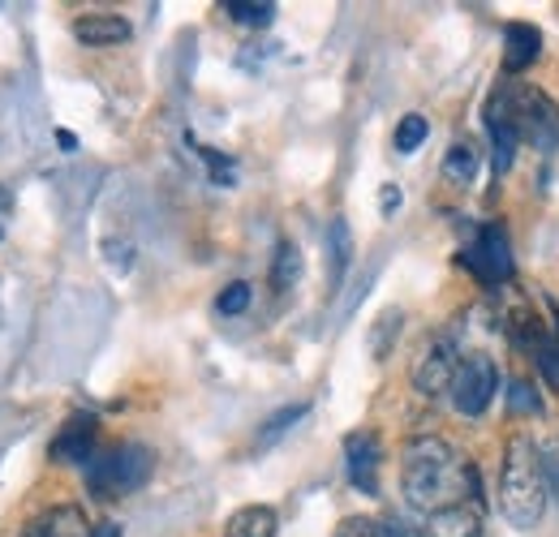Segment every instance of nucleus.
Segmentation results:
<instances>
[{
    "mask_svg": "<svg viewBox=\"0 0 559 537\" xmlns=\"http://www.w3.org/2000/svg\"><path fill=\"white\" fill-rule=\"evenodd\" d=\"M401 490L409 508L426 516L456 508V503H478V469L439 434L409 439L401 452Z\"/></svg>",
    "mask_w": 559,
    "mask_h": 537,
    "instance_id": "f257e3e1",
    "label": "nucleus"
},
{
    "mask_svg": "<svg viewBox=\"0 0 559 537\" xmlns=\"http://www.w3.org/2000/svg\"><path fill=\"white\" fill-rule=\"evenodd\" d=\"M547 477H543V456L534 448L530 434H512L503 448V465H499V512L508 525L516 529H534L547 512Z\"/></svg>",
    "mask_w": 559,
    "mask_h": 537,
    "instance_id": "f03ea898",
    "label": "nucleus"
},
{
    "mask_svg": "<svg viewBox=\"0 0 559 537\" xmlns=\"http://www.w3.org/2000/svg\"><path fill=\"white\" fill-rule=\"evenodd\" d=\"M487 121H503L512 126L521 142L538 146V151H556L559 142V108L551 95H543L538 86H525L516 77H503L495 86L487 104Z\"/></svg>",
    "mask_w": 559,
    "mask_h": 537,
    "instance_id": "7ed1b4c3",
    "label": "nucleus"
},
{
    "mask_svg": "<svg viewBox=\"0 0 559 537\" xmlns=\"http://www.w3.org/2000/svg\"><path fill=\"white\" fill-rule=\"evenodd\" d=\"M155 456L142 443H121V448H104L86 461V486L95 499H121L134 494L151 481Z\"/></svg>",
    "mask_w": 559,
    "mask_h": 537,
    "instance_id": "20e7f679",
    "label": "nucleus"
},
{
    "mask_svg": "<svg viewBox=\"0 0 559 537\" xmlns=\"http://www.w3.org/2000/svg\"><path fill=\"white\" fill-rule=\"evenodd\" d=\"M495 387H499V370L490 361V353L483 348H469L461 357V370H456V383H452V404L461 417H483L495 401Z\"/></svg>",
    "mask_w": 559,
    "mask_h": 537,
    "instance_id": "39448f33",
    "label": "nucleus"
},
{
    "mask_svg": "<svg viewBox=\"0 0 559 537\" xmlns=\"http://www.w3.org/2000/svg\"><path fill=\"white\" fill-rule=\"evenodd\" d=\"M461 263L474 271V279L478 284H487V288H503L508 279H512V246H508V232L499 228V224H483L478 228V237H474V246L461 254Z\"/></svg>",
    "mask_w": 559,
    "mask_h": 537,
    "instance_id": "423d86ee",
    "label": "nucleus"
},
{
    "mask_svg": "<svg viewBox=\"0 0 559 537\" xmlns=\"http://www.w3.org/2000/svg\"><path fill=\"white\" fill-rule=\"evenodd\" d=\"M461 348H456V339L452 336H435L421 344L418 361H414V387H418L421 396H448L452 392V383H456V370H461Z\"/></svg>",
    "mask_w": 559,
    "mask_h": 537,
    "instance_id": "0eeeda50",
    "label": "nucleus"
},
{
    "mask_svg": "<svg viewBox=\"0 0 559 537\" xmlns=\"http://www.w3.org/2000/svg\"><path fill=\"white\" fill-rule=\"evenodd\" d=\"M345 461H349V481L361 494H379V465H383V443L374 430H353L345 439Z\"/></svg>",
    "mask_w": 559,
    "mask_h": 537,
    "instance_id": "6e6552de",
    "label": "nucleus"
},
{
    "mask_svg": "<svg viewBox=\"0 0 559 537\" xmlns=\"http://www.w3.org/2000/svg\"><path fill=\"white\" fill-rule=\"evenodd\" d=\"M95 439H99L95 413H73L70 421L57 430V439H52V461H61V465H86L95 456Z\"/></svg>",
    "mask_w": 559,
    "mask_h": 537,
    "instance_id": "1a4fd4ad",
    "label": "nucleus"
},
{
    "mask_svg": "<svg viewBox=\"0 0 559 537\" xmlns=\"http://www.w3.org/2000/svg\"><path fill=\"white\" fill-rule=\"evenodd\" d=\"M134 26L121 17V13H82L73 22V39L82 48H117V44H130Z\"/></svg>",
    "mask_w": 559,
    "mask_h": 537,
    "instance_id": "9d476101",
    "label": "nucleus"
},
{
    "mask_svg": "<svg viewBox=\"0 0 559 537\" xmlns=\"http://www.w3.org/2000/svg\"><path fill=\"white\" fill-rule=\"evenodd\" d=\"M538 57H543V35H538V26H530V22H508V26H503V69H508V73H525Z\"/></svg>",
    "mask_w": 559,
    "mask_h": 537,
    "instance_id": "9b49d317",
    "label": "nucleus"
},
{
    "mask_svg": "<svg viewBox=\"0 0 559 537\" xmlns=\"http://www.w3.org/2000/svg\"><path fill=\"white\" fill-rule=\"evenodd\" d=\"M22 537H91V525H86L82 508L61 503V508L39 512V516L26 525V534H22Z\"/></svg>",
    "mask_w": 559,
    "mask_h": 537,
    "instance_id": "f8f14e48",
    "label": "nucleus"
},
{
    "mask_svg": "<svg viewBox=\"0 0 559 537\" xmlns=\"http://www.w3.org/2000/svg\"><path fill=\"white\" fill-rule=\"evenodd\" d=\"M426 537H483V512L478 503H456V508H443L426 521Z\"/></svg>",
    "mask_w": 559,
    "mask_h": 537,
    "instance_id": "ddd939ff",
    "label": "nucleus"
},
{
    "mask_svg": "<svg viewBox=\"0 0 559 537\" xmlns=\"http://www.w3.org/2000/svg\"><path fill=\"white\" fill-rule=\"evenodd\" d=\"M280 529V516L276 508L267 503H250V508H237L224 525V537H276Z\"/></svg>",
    "mask_w": 559,
    "mask_h": 537,
    "instance_id": "4468645a",
    "label": "nucleus"
},
{
    "mask_svg": "<svg viewBox=\"0 0 559 537\" xmlns=\"http://www.w3.org/2000/svg\"><path fill=\"white\" fill-rule=\"evenodd\" d=\"M478 164H483V146H478V142H469V138L452 142V151L443 155V177H448V186L465 190V186L478 177Z\"/></svg>",
    "mask_w": 559,
    "mask_h": 537,
    "instance_id": "2eb2a0df",
    "label": "nucleus"
},
{
    "mask_svg": "<svg viewBox=\"0 0 559 537\" xmlns=\"http://www.w3.org/2000/svg\"><path fill=\"white\" fill-rule=\"evenodd\" d=\"M349 263H353V228L345 215H336L328 224V275H332V288H341Z\"/></svg>",
    "mask_w": 559,
    "mask_h": 537,
    "instance_id": "dca6fc26",
    "label": "nucleus"
},
{
    "mask_svg": "<svg viewBox=\"0 0 559 537\" xmlns=\"http://www.w3.org/2000/svg\"><path fill=\"white\" fill-rule=\"evenodd\" d=\"M487 130H490V168H495V181H503L508 168H512V159H516L521 134L512 126H503V121H487Z\"/></svg>",
    "mask_w": 559,
    "mask_h": 537,
    "instance_id": "f3484780",
    "label": "nucleus"
},
{
    "mask_svg": "<svg viewBox=\"0 0 559 537\" xmlns=\"http://www.w3.org/2000/svg\"><path fill=\"white\" fill-rule=\"evenodd\" d=\"M306 413H310V404H288V408H280V413H272V417H267V426L259 430L254 448H259V452L276 448L280 439H284V434H288V430H293V426H297V421H301Z\"/></svg>",
    "mask_w": 559,
    "mask_h": 537,
    "instance_id": "a211bd4d",
    "label": "nucleus"
},
{
    "mask_svg": "<svg viewBox=\"0 0 559 537\" xmlns=\"http://www.w3.org/2000/svg\"><path fill=\"white\" fill-rule=\"evenodd\" d=\"M297 279H301V250L293 241H280L276 263H272V288L288 293V288H297Z\"/></svg>",
    "mask_w": 559,
    "mask_h": 537,
    "instance_id": "6ab92c4d",
    "label": "nucleus"
},
{
    "mask_svg": "<svg viewBox=\"0 0 559 537\" xmlns=\"http://www.w3.org/2000/svg\"><path fill=\"white\" fill-rule=\"evenodd\" d=\"M224 13L241 26H272L276 4L272 0H224Z\"/></svg>",
    "mask_w": 559,
    "mask_h": 537,
    "instance_id": "aec40b11",
    "label": "nucleus"
},
{
    "mask_svg": "<svg viewBox=\"0 0 559 537\" xmlns=\"http://www.w3.org/2000/svg\"><path fill=\"white\" fill-rule=\"evenodd\" d=\"M401 327H405V314H401V310H383L379 323L370 327V353H374L379 361L392 353V344H396V336H401Z\"/></svg>",
    "mask_w": 559,
    "mask_h": 537,
    "instance_id": "412c9836",
    "label": "nucleus"
},
{
    "mask_svg": "<svg viewBox=\"0 0 559 537\" xmlns=\"http://www.w3.org/2000/svg\"><path fill=\"white\" fill-rule=\"evenodd\" d=\"M503 396H508V408H512L516 417H538V413H543V396H538V387H534V383H525V379H508Z\"/></svg>",
    "mask_w": 559,
    "mask_h": 537,
    "instance_id": "4be33fe9",
    "label": "nucleus"
},
{
    "mask_svg": "<svg viewBox=\"0 0 559 537\" xmlns=\"http://www.w3.org/2000/svg\"><path fill=\"white\" fill-rule=\"evenodd\" d=\"M530 357L538 361V374L547 379V387H556V392H559V336H556V332L543 339V344H538Z\"/></svg>",
    "mask_w": 559,
    "mask_h": 537,
    "instance_id": "5701e85b",
    "label": "nucleus"
},
{
    "mask_svg": "<svg viewBox=\"0 0 559 537\" xmlns=\"http://www.w3.org/2000/svg\"><path fill=\"white\" fill-rule=\"evenodd\" d=\"M426 134H430L426 117H418V112H414V117H405V121L396 126V151H401V155H414L421 142H426Z\"/></svg>",
    "mask_w": 559,
    "mask_h": 537,
    "instance_id": "b1692460",
    "label": "nucleus"
},
{
    "mask_svg": "<svg viewBox=\"0 0 559 537\" xmlns=\"http://www.w3.org/2000/svg\"><path fill=\"white\" fill-rule=\"evenodd\" d=\"M246 306H250V284H246V279L228 284V288L215 297V310H219V314H241Z\"/></svg>",
    "mask_w": 559,
    "mask_h": 537,
    "instance_id": "393cba45",
    "label": "nucleus"
},
{
    "mask_svg": "<svg viewBox=\"0 0 559 537\" xmlns=\"http://www.w3.org/2000/svg\"><path fill=\"white\" fill-rule=\"evenodd\" d=\"M199 155L207 159L211 181H215V186H237V168H233L228 155H219V151H211V146H199Z\"/></svg>",
    "mask_w": 559,
    "mask_h": 537,
    "instance_id": "a878e982",
    "label": "nucleus"
},
{
    "mask_svg": "<svg viewBox=\"0 0 559 537\" xmlns=\"http://www.w3.org/2000/svg\"><path fill=\"white\" fill-rule=\"evenodd\" d=\"M336 537H388L383 521H370V516H345L336 525Z\"/></svg>",
    "mask_w": 559,
    "mask_h": 537,
    "instance_id": "bb28decb",
    "label": "nucleus"
},
{
    "mask_svg": "<svg viewBox=\"0 0 559 537\" xmlns=\"http://www.w3.org/2000/svg\"><path fill=\"white\" fill-rule=\"evenodd\" d=\"M538 456H543V477H547V490L559 499V443L538 448Z\"/></svg>",
    "mask_w": 559,
    "mask_h": 537,
    "instance_id": "cd10ccee",
    "label": "nucleus"
},
{
    "mask_svg": "<svg viewBox=\"0 0 559 537\" xmlns=\"http://www.w3.org/2000/svg\"><path fill=\"white\" fill-rule=\"evenodd\" d=\"M91 537H121V525L117 521H99V525H91Z\"/></svg>",
    "mask_w": 559,
    "mask_h": 537,
    "instance_id": "c85d7f7f",
    "label": "nucleus"
},
{
    "mask_svg": "<svg viewBox=\"0 0 559 537\" xmlns=\"http://www.w3.org/2000/svg\"><path fill=\"white\" fill-rule=\"evenodd\" d=\"M13 215V199H9V190L0 186V237H4V219Z\"/></svg>",
    "mask_w": 559,
    "mask_h": 537,
    "instance_id": "c756f323",
    "label": "nucleus"
},
{
    "mask_svg": "<svg viewBox=\"0 0 559 537\" xmlns=\"http://www.w3.org/2000/svg\"><path fill=\"white\" fill-rule=\"evenodd\" d=\"M396 202H401V190H396V186H388V190H383V215H392V211H396Z\"/></svg>",
    "mask_w": 559,
    "mask_h": 537,
    "instance_id": "7c9ffc66",
    "label": "nucleus"
},
{
    "mask_svg": "<svg viewBox=\"0 0 559 537\" xmlns=\"http://www.w3.org/2000/svg\"><path fill=\"white\" fill-rule=\"evenodd\" d=\"M57 138H61V146H66V151H73V146H78V138H73L70 130H61Z\"/></svg>",
    "mask_w": 559,
    "mask_h": 537,
    "instance_id": "2f4dec72",
    "label": "nucleus"
}]
</instances>
